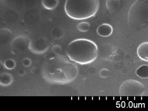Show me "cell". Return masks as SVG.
<instances>
[{
  "label": "cell",
  "mask_w": 148,
  "mask_h": 111,
  "mask_svg": "<svg viewBox=\"0 0 148 111\" xmlns=\"http://www.w3.org/2000/svg\"><path fill=\"white\" fill-rule=\"evenodd\" d=\"M99 8V0H66V14L74 20L89 18L96 14Z\"/></svg>",
  "instance_id": "2"
},
{
  "label": "cell",
  "mask_w": 148,
  "mask_h": 111,
  "mask_svg": "<svg viewBox=\"0 0 148 111\" xmlns=\"http://www.w3.org/2000/svg\"><path fill=\"white\" fill-rule=\"evenodd\" d=\"M98 53L97 46L88 39H76L70 42L66 48V54L75 62L86 65L96 60Z\"/></svg>",
  "instance_id": "1"
},
{
  "label": "cell",
  "mask_w": 148,
  "mask_h": 111,
  "mask_svg": "<svg viewBox=\"0 0 148 111\" xmlns=\"http://www.w3.org/2000/svg\"><path fill=\"white\" fill-rule=\"evenodd\" d=\"M113 31L112 26L107 23L102 24L97 29V33L101 37H109L112 35Z\"/></svg>",
  "instance_id": "7"
},
{
  "label": "cell",
  "mask_w": 148,
  "mask_h": 111,
  "mask_svg": "<svg viewBox=\"0 0 148 111\" xmlns=\"http://www.w3.org/2000/svg\"><path fill=\"white\" fill-rule=\"evenodd\" d=\"M136 74L137 76L142 79H148V66L147 65L141 66L137 69Z\"/></svg>",
  "instance_id": "12"
},
{
  "label": "cell",
  "mask_w": 148,
  "mask_h": 111,
  "mask_svg": "<svg viewBox=\"0 0 148 111\" xmlns=\"http://www.w3.org/2000/svg\"><path fill=\"white\" fill-rule=\"evenodd\" d=\"M137 54L141 60L148 62V42H147L140 45L137 49Z\"/></svg>",
  "instance_id": "8"
},
{
  "label": "cell",
  "mask_w": 148,
  "mask_h": 111,
  "mask_svg": "<svg viewBox=\"0 0 148 111\" xmlns=\"http://www.w3.org/2000/svg\"><path fill=\"white\" fill-rule=\"evenodd\" d=\"M110 72L108 69H106V68L101 69L99 72V75L103 79H105L108 77L110 76Z\"/></svg>",
  "instance_id": "17"
},
{
  "label": "cell",
  "mask_w": 148,
  "mask_h": 111,
  "mask_svg": "<svg viewBox=\"0 0 148 111\" xmlns=\"http://www.w3.org/2000/svg\"><path fill=\"white\" fill-rule=\"evenodd\" d=\"M91 28V25L88 22H82L78 24L77 29L81 32H87L89 31Z\"/></svg>",
  "instance_id": "14"
},
{
  "label": "cell",
  "mask_w": 148,
  "mask_h": 111,
  "mask_svg": "<svg viewBox=\"0 0 148 111\" xmlns=\"http://www.w3.org/2000/svg\"><path fill=\"white\" fill-rule=\"evenodd\" d=\"M29 49L34 53L41 54L47 51L49 46L46 40L44 38H38L30 40Z\"/></svg>",
  "instance_id": "5"
},
{
  "label": "cell",
  "mask_w": 148,
  "mask_h": 111,
  "mask_svg": "<svg viewBox=\"0 0 148 111\" xmlns=\"http://www.w3.org/2000/svg\"><path fill=\"white\" fill-rule=\"evenodd\" d=\"M30 40L26 37L23 36L17 37L14 39L12 43V52H23L29 49Z\"/></svg>",
  "instance_id": "6"
},
{
  "label": "cell",
  "mask_w": 148,
  "mask_h": 111,
  "mask_svg": "<svg viewBox=\"0 0 148 111\" xmlns=\"http://www.w3.org/2000/svg\"><path fill=\"white\" fill-rule=\"evenodd\" d=\"M145 86L139 81L130 79L124 81L119 90L121 96H141L145 92Z\"/></svg>",
  "instance_id": "4"
},
{
  "label": "cell",
  "mask_w": 148,
  "mask_h": 111,
  "mask_svg": "<svg viewBox=\"0 0 148 111\" xmlns=\"http://www.w3.org/2000/svg\"><path fill=\"white\" fill-rule=\"evenodd\" d=\"M22 63L24 67H29V66L31 65L32 61H31L30 58H25V59H24L23 60H22Z\"/></svg>",
  "instance_id": "19"
},
{
  "label": "cell",
  "mask_w": 148,
  "mask_h": 111,
  "mask_svg": "<svg viewBox=\"0 0 148 111\" xmlns=\"http://www.w3.org/2000/svg\"><path fill=\"white\" fill-rule=\"evenodd\" d=\"M148 0H136L130 8L128 23L132 27L140 28L148 23Z\"/></svg>",
  "instance_id": "3"
},
{
  "label": "cell",
  "mask_w": 148,
  "mask_h": 111,
  "mask_svg": "<svg viewBox=\"0 0 148 111\" xmlns=\"http://www.w3.org/2000/svg\"><path fill=\"white\" fill-rule=\"evenodd\" d=\"M121 5L120 0H106V9L110 13L117 12Z\"/></svg>",
  "instance_id": "9"
},
{
  "label": "cell",
  "mask_w": 148,
  "mask_h": 111,
  "mask_svg": "<svg viewBox=\"0 0 148 111\" xmlns=\"http://www.w3.org/2000/svg\"><path fill=\"white\" fill-rule=\"evenodd\" d=\"M11 32L8 29H3L0 30V42L5 43L9 40L11 36Z\"/></svg>",
  "instance_id": "13"
},
{
  "label": "cell",
  "mask_w": 148,
  "mask_h": 111,
  "mask_svg": "<svg viewBox=\"0 0 148 111\" xmlns=\"http://www.w3.org/2000/svg\"><path fill=\"white\" fill-rule=\"evenodd\" d=\"M4 66L7 69L12 70L15 68L16 66V63H15V61L13 59H8L7 60H5V62L4 63Z\"/></svg>",
  "instance_id": "16"
},
{
  "label": "cell",
  "mask_w": 148,
  "mask_h": 111,
  "mask_svg": "<svg viewBox=\"0 0 148 111\" xmlns=\"http://www.w3.org/2000/svg\"><path fill=\"white\" fill-rule=\"evenodd\" d=\"M62 48L59 45H56L52 47V51L55 55H58L61 52Z\"/></svg>",
  "instance_id": "18"
},
{
  "label": "cell",
  "mask_w": 148,
  "mask_h": 111,
  "mask_svg": "<svg viewBox=\"0 0 148 111\" xmlns=\"http://www.w3.org/2000/svg\"><path fill=\"white\" fill-rule=\"evenodd\" d=\"M58 0H42V7L49 10H52L56 9L58 5Z\"/></svg>",
  "instance_id": "11"
},
{
  "label": "cell",
  "mask_w": 148,
  "mask_h": 111,
  "mask_svg": "<svg viewBox=\"0 0 148 111\" xmlns=\"http://www.w3.org/2000/svg\"><path fill=\"white\" fill-rule=\"evenodd\" d=\"M51 35L54 39H60L63 36V31L60 29L54 28L51 32Z\"/></svg>",
  "instance_id": "15"
},
{
  "label": "cell",
  "mask_w": 148,
  "mask_h": 111,
  "mask_svg": "<svg viewBox=\"0 0 148 111\" xmlns=\"http://www.w3.org/2000/svg\"><path fill=\"white\" fill-rule=\"evenodd\" d=\"M13 82V77L9 73H3L0 75V85L8 86L12 84Z\"/></svg>",
  "instance_id": "10"
},
{
  "label": "cell",
  "mask_w": 148,
  "mask_h": 111,
  "mask_svg": "<svg viewBox=\"0 0 148 111\" xmlns=\"http://www.w3.org/2000/svg\"><path fill=\"white\" fill-rule=\"evenodd\" d=\"M19 75L21 76H23L25 74V71H24L23 69H21L18 71Z\"/></svg>",
  "instance_id": "20"
}]
</instances>
